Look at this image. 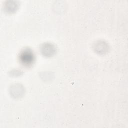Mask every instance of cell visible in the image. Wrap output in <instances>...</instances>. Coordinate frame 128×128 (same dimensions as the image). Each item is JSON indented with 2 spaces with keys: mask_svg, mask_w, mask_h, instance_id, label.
Wrapping results in <instances>:
<instances>
[{
  "mask_svg": "<svg viewBox=\"0 0 128 128\" xmlns=\"http://www.w3.org/2000/svg\"><path fill=\"white\" fill-rule=\"evenodd\" d=\"M20 60L24 64L28 65L30 64L34 60L32 53L29 50L24 51L20 56Z\"/></svg>",
  "mask_w": 128,
  "mask_h": 128,
  "instance_id": "cell-1",
  "label": "cell"
}]
</instances>
